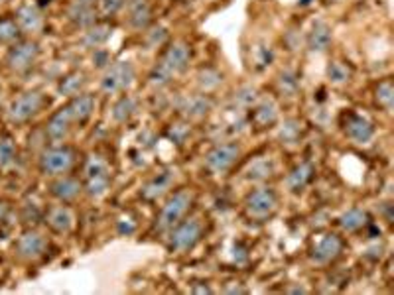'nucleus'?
<instances>
[{
  "label": "nucleus",
  "instance_id": "13",
  "mask_svg": "<svg viewBox=\"0 0 394 295\" xmlns=\"http://www.w3.org/2000/svg\"><path fill=\"white\" fill-rule=\"evenodd\" d=\"M47 240L36 231H26L16 242V252L24 260H38L46 254Z\"/></svg>",
  "mask_w": 394,
  "mask_h": 295
},
{
  "label": "nucleus",
  "instance_id": "7",
  "mask_svg": "<svg viewBox=\"0 0 394 295\" xmlns=\"http://www.w3.org/2000/svg\"><path fill=\"white\" fill-rule=\"evenodd\" d=\"M110 185V170L99 155H91L85 166V191L91 197H103Z\"/></svg>",
  "mask_w": 394,
  "mask_h": 295
},
{
  "label": "nucleus",
  "instance_id": "33",
  "mask_svg": "<svg viewBox=\"0 0 394 295\" xmlns=\"http://www.w3.org/2000/svg\"><path fill=\"white\" fill-rule=\"evenodd\" d=\"M197 83H199L201 91L209 93V91H215L221 83H223V75H221L217 69L207 67V69H201V71H199V75H197Z\"/></svg>",
  "mask_w": 394,
  "mask_h": 295
},
{
  "label": "nucleus",
  "instance_id": "44",
  "mask_svg": "<svg viewBox=\"0 0 394 295\" xmlns=\"http://www.w3.org/2000/svg\"><path fill=\"white\" fill-rule=\"evenodd\" d=\"M225 292H227V294H247V290H245V287H238V285H236V287H227Z\"/></svg>",
  "mask_w": 394,
  "mask_h": 295
},
{
  "label": "nucleus",
  "instance_id": "15",
  "mask_svg": "<svg viewBox=\"0 0 394 295\" xmlns=\"http://www.w3.org/2000/svg\"><path fill=\"white\" fill-rule=\"evenodd\" d=\"M73 116H71V112L67 109V105L60 109L49 120H47L46 126V136L51 142H63L67 136H69V132H71V128H73Z\"/></svg>",
  "mask_w": 394,
  "mask_h": 295
},
{
  "label": "nucleus",
  "instance_id": "43",
  "mask_svg": "<svg viewBox=\"0 0 394 295\" xmlns=\"http://www.w3.org/2000/svg\"><path fill=\"white\" fill-rule=\"evenodd\" d=\"M93 62L97 63V67H105V65L109 63V57H107V51H103V49H95ZM107 67H109V65H107Z\"/></svg>",
  "mask_w": 394,
  "mask_h": 295
},
{
  "label": "nucleus",
  "instance_id": "17",
  "mask_svg": "<svg viewBox=\"0 0 394 295\" xmlns=\"http://www.w3.org/2000/svg\"><path fill=\"white\" fill-rule=\"evenodd\" d=\"M83 191V185L77 177H69V175H60L51 185L49 193L60 203H71L79 197V193Z\"/></svg>",
  "mask_w": 394,
  "mask_h": 295
},
{
  "label": "nucleus",
  "instance_id": "16",
  "mask_svg": "<svg viewBox=\"0 0 394 295\" xmlns=\"http://www.w3.org/2000/svg\"><path fill=\"white\" fill-rule=\"evenodd\" d=\"M333 42V31L331 26L323 20H317L312 24V28L308 31V38H306V44L308 49L314 51V53H321V51H328Z\"/></svg>",
  "mask_w": 394,
  "mask_h": 295
},
{
  "label": "nucleus",
  "instance_id": "20",
  "mask_svg": "<svg viewBox=\"0 0 394 295\" xmlns=\"http://www.w3.org/2000/svg\"><path fill=\"white\" fill-rule=\"evenodd\" d=\"M67 20L77 26V28H91L93 24H97V16L99 12L95 10V4H81V2H71L65 10Z\"/></svg>",
  "mask_w": 394,
  "mask_h": 295
},
{
  "label": "nucleus",
  "instance_id": "19",
  "mask_svg": "<svg viewBox=\"0 0 394 295\" xmlns=\"http://www.w3.org/2000/svg\"><path fill=\"white\" fill-rule=\"evenodd\" d=\"M213 109V101L209 94H191L186 97L180 105V110L184 112V116H188L191 120H201Z\"/></svg>",
  "mask_w": 394,
  "mask_h": 295
},
{
  "label": "nucleus",
  "instance_id": "40",
  "mask_svg": "<svg viewBox=\"0 0 394 295\" xmlns=\"http://www.w3.org/2000/svg\"><path fill=\"white\" fill-rule=\"evenodd\" d=\"M168 40V30L164 26H156V28H150L144 36V42L148 49H154V47L164 46V42Z\"/></svg>",
  "mask_w": 394,
  "mask_h": 295
},
{
  "label": "nucleus",
  "instance_id": "30",
  "mask_svg": "<svg viewBox=\"0 0 394 295\" xmlns=\"http://www.w3.org/2000/svg\"><path fill=\"white\" fill-rule=\"evenodd\" d=\"M276 85L284 97H296L299 91V75L294 69H284L276 79Z\"/></svg>",
  "mask_w": 394,
  "mask_h": 295
},
{
  "label": "nucleus",
  "instance_id": "22",
  "mask_svg": "<svg viewBox=\"0 0 394 295\" xmlns=\"http://www.w3.org/2000/svg\"><path fill=\"white\" fill-rule=\"evenodd\" d=\"M314 175H315L314 164H310V162H301V164H298L296 168H292V171L288 173V177H286V185H288V189H290L292 193H299V191H304V187H308L312 183Z\"/></svg>",
  "mask_w": 394,
  "mask_h": 295
},
{
  "label": "nucleus",
  "instance_id": "28",
  "mask_svg": "<svg viewBox=\"0 0 394 295\" xmlns=\"http://www.w3.org/2000/svg\"><path fill=\"white\" fill-rule=\"evenodd\" d=\"M136 110H138L136 101H134L130 94H123V97L114 103V107H112V118L123 125V123H128V120L136 114Z\"/></svg>",
  "mask_w": 394,
  "mask_h": 295
},
{
  "label": "nucleus",
  "instance_id": "45",
  "mask_svg": "<svg viewBox=\"0 0 394 295\" xmlns=\"http://www.w3.org/2000/svg\"><path fill=\"white\" fill-rule=\"evenodd\" d=\"M73 2H81V4H95L97 0H73Z\"/></svg>",
  "mask_w": 394,
  "mask_h": 295
},
{
  "label": "nucleus",
  "instance_id": "5",
  "mask_svg": "<svg viewBox=\"0 0 394 295\" xmlns=\"http://www.w3.org/2000/svg\"><path fill=\"white\" fill-rule=\"evenodd\" d=\"M278 209V195L270 187H258L245 199V213L254 220H267Z\"/></svg>",
  "mask_w": 394,
  "mask_h": 295
},
{
  "label": "nucleus",
  "instance_id": "3",
  "mask_svg": "<svg viewBox=\"0 0 394 295\" xmlns=\"http://www.w3.org/2000/svg\"><path fill=\"white\" fill-rule=\"evenodd\" d=\"M75 166V152L69 146H53L40 155V171L49 177H60L69 173Z\"/></svg>",
  "mask_w": 394,
  "mask_h": 295
},
{
  "label": "nucleus",
  "instance_id": "9",
  "mask_svg": "<svg viewBox=\"0 0 394 295\" xmlns=\"http://www.w3.org/2000/svg\"><path fill=\"white\" fill-rule=\"evenodd\" d=\"M38 55H40V47H38L36 42H30V40L16 42L10 47L8 55H6V65L16 73H24L36 63Z\"/></svg>",
  "mask_w": 394,
  "mask_h": 295
},
{
  "label": "nucleus",
  "instance_id": "34",
  "mask_svg": "<svg viewBox=\"0 0 394 295\" xmlns=\"http://www.w3.org/2000/svg\"><path fill=\"white\" fill-rule=\"evenodd\" d=\"M272 171H274V164L267 159V157H260V159H254L251 164V168H249V179H254V181H262V179H267L272 175Z\"/></svg>",
  "mask_w": 394,
  "mask_h": 295
},
{
  "label": "nucleus",
  "instance_id": "26",
  "mask_svg": "<svg viewBox=\"0 0 394 295\" xmlns=\"http://www.w3.org/2000/svg\"><path fill=\"white\" fill-rule=\"evenodd\" d=\"M369 222H371L369 213H367L365 209H359V207L349 209V211H345V213L339 217V225H341V229L347 231V233H357V231L365 229Z\"/></svg>",
  "mask_w": 394,
  "mask_h": 295
},
{
  "label": "nucleus",
  "instance_id": "38",
  "mask_svg": "<svg viewBox=\"0 0 394 295\" xmlns=\"http://www.w3.org/2000/svg\"><path fill=\"white\" fill-rule=\"evenodd\" d=\"M256 101H258V91L254 87H251V85L241 87L235 93V97H233V103L238 105V107H252Z\"/></svg>",
  "mask_w": 394,
  "mask_h": 295
},
{
  "label": "nucleus",
  "instance_id": "25",
  "mask_svg": "<svg viewBox=\"0 0 394 295\" xmlns=\"http://www.w3.org/2000/svg\"><path fill=\"white\" fill-rule=\"evenodd\" d=\"M172 183H173L172 171H162V173H158L156 177H152V179L144 185V189H142V197L154 201L158 197H162V195L170 189Z\"/></svg>",
  "mask_w": 394,
  "mask_h": 295
},
{
  "label": "nucleus",
  "instance_id": "23",
  "mask_svg": "<svg viewBox=\"0 0 394 295\" xmlns=\"http://www.w3.org/2000/svg\"><path fill=\"white\" fill-rule=\"evenodd\" d=\"M67 109L73 116V123L75 125H85L95 110V97L93 94L81 93L77 97H71V103L67 105Z\"/></svg>",
  "mask_w": 394,
  "mask_h": 295
},
{
  "label": "nucleus",
  "instance_id": "41",
  "mask_svg": "<svg viewBox=\"0 0 394 295\" xmlns=\"http://www.w3.org/2000/svg\"><path fill=\"white\" fill-rule=\"evenodd\" d=\"M99 2V14L103 18H112L114 14H119L125 8L126 0H97Z\"/></svg>",
  "mask_w": 394,
  "mask_h": 295
},
{
  "label": "nucleus",
  "instance_id": "14",
  "mask_svg": "<svg viewBox=\"0 0 394 295\" xmlns=\"http://www.w3.org/2000/svg\"><path fill=\"white\" fill-rule=\"evenodd\" d=\"M126 14H128V24L136 31L148 30L152 24V0H126Z\"/></svg>",
  "mask_w": 394,
  "mask_h": 295
},
{
  "label": "nucleus",
  "instance_id": "36",
  "mask_svg": "<svg viewBox=\"0 0 394 295\" xmlns=\"http://www.w3.org/2000/svg\"><path fill=\"white\" fill-rule=\"evenodd\" d=\"M301 136V123L296 118H290L286 120L280 128V140L284 144H296Z\"/></svg>",
  "mask_w": 394,
  "mask_h": 295
},
{
  "label": "nucleus",
  "instance_id": "8",
  "mask_svg": "<svg viewBox=\"0 0 394 295\" xmlns=\"http://www.w3.org/2000/svg\"><path fill=\"white\" fill-rule=\"evenodd\" d=\"M44 105H46L44 94L38 93V91H28V93L20 94L18 99L12 101V105L8 109V116L12 123L22 125V123H28L30 118H34L40 110L44 109Z\"/></svg>",
  "mask_w": 394,
  "mask_h": 295
},
{
  "label": "nucleus",
  "instance_id": "37",
  "mask_svg": "<svg viewBox=\"0 0 394 295\" xmlns=\"http://www.w3.org/2000/svg\"><path fill=\"white\" fill-rule=\"evenodd\" d=\"M16 146L10 138H0V170H6L14 164Z\"/></svg>",
  "mask_w": 394,
  "mask_h": 295
},
{
  "label": "nucleus",
  "instance_id": "42",
  "mask_svg": "<svg viewBox=\"0 0 394 295\" xmlns=\"http://www.w3.org/2000/svg\"><path fill=\"white\" fill-rule=\"evenodd\" d=\"M188 136H189V126L188 125H175L172 130H170V138H172L175 144H184Z\"/></svg>",
  "mask_w": 394,
  "mask_h": 295
},
{
  "label": "nucleus",
  "instance_id": "1",
  "mask_svg": "<svg viewBox=\"0 0 394 295\" xmlns=\"http://www.w3.org/2000/svg\"><path fill=\"white\" fill-rule=\"evenodd\" d=\"M204 236V222L197 217L182 218L177 225H173L170 229V238H168V246L172 252L184 254L195 248V244L201 240Z\"/></svg>",
  "mask_w": 394,
  "mask_h": 295
},
{
  "label": "nucleus",
  "instance_id": "29",
  "mask_svg": "<svg viewBox=\"0 0 394 295\" xmlns=\"http://www.w3.org/2000/svg\"><path fill=\"white\" fill-rule=\"evenodd\" d=\"M85 85H87V75L81 71H73L60 83V93L65 97H77L83 93Z\"/></svg>",
  "mask_w": 394,
  "mask_h": 295
},
{
  "label": "nucleus",
  "instance_id": "27",
  "mask_svg": "<svg viewBox=\"0 0 394 295\" xmlns=\"http://www.w3.org/2000/svg\"><path fill=\"white\" fill-rule=\"evenodd\" d=\"M110 36H112V26L110 24H93L91 28H87V31H85L83 44L87 47L99 49L103 44H107Z\"/></svg>",
  "mask_w": 394,
  "mask_h": 295
},
{
  "label": "nucleus",
  "instance_id": "46",
  "mask_svg": "<svg viewBox=\"0 0 394 295\" xmlns=\"http://www.w3.org/2000/svg\"><path fill=\"white\" fill-rule=\"evenodd\" d=\"M312 0H301V4H310Z\"/></svg>",
  "mask_w": 394,
  "mask_h": 295
},
{
  "label": "nucleus",
  "instance_id": "11",
  "mask_svg": "<svg viewBox=\"0 0 394 295\" xmlns=\"http://www.w3.org/2000/svg\"><path fill=\"white\" fill-rule=\"evenodd\" d=\"M343 252V240L337 234H325L323 238H319L312 246L310 258L315 264H330L333 260L339 258V254Z\"/></svg>",
  "mask_w": 394,
  "mask_h": 295
},
{
  "label": "nucleus",
  "instance_id": "6",
  "mask_svg": "<svg viewBox=\"0 0 394 295\" xmlns=\"http://www.w3.org/2000/svg\"><path fill=\"white\" fill-rule=\"evenodd\" d=\"M243 154V148L236 144V142H223V144H217L213 146L207 155H205V168L215 173V175H221L225 171H229L236 164V159Z\"/></svg>",
  "mask_w": 394,
  "mask_h": 295
},
{
  "label": "nucleus",
  "instance_id": "18",
  "mask_svg": "<svg viewBox=\"0 0 394 295\" xmlns=\"http://www.w3.org/2000/svg\"><path fill=\"white\" fill-rule=\"evenodd\" d=\"M16 24L20 31H26V34H38V31L44 28V16L40 12L38 6L34 4H24L16 10Z\"/></svg>",
  "mask_w": 394,
  "mask_h": 295
},
{
  "label": "nucleus",
  "instance_id": "32",
  "mask_svg": "<svg viewBox=\"0 0 394 295\" xmlns=\"http://www.w3.org/2000/svg\"><path fill=\"white\" fill-rule=\"evenodd\" d=\"M375 99H377V105L380 109H384L386 112H391L393 110L394 105V87H393V81H382L380 85L377 87V91H375Z\"/></svg>",
  "mask_w": 394,
  "mask_h": 295
},
{
  "label": "nucleus",
  "instance_id": "2",
  "mask_svg": "<svg viewBox=\"0 0 394 295\" xmlns=\"http://www.w3.org/2000/svg\"><path fill=\"white\" fill-rule=\"evenodd\" d=\"M191 203H193V193L191 191H188V189L175 191L160 211V217H158L156 222L158 233H168L173 225H177L182 218L186 217Z\"/></svg>",
  "mask_w": 394,
  "mask_h": 295
},
{
  "label": "nucleus",
  "instance_id": "12",
  "mask_svg": "<svg viewBox=\"0 0 394 295\" xmlns=\"http://www.w3.org/2000/svg\"><path fill=\"white\" fill-rule=\"evenodd\" d=\"M343 132L351 142L367 144V142L373 140V136H375V126L369 118H365L361 114L349 112L345 116V123H343Z\"/></svg>",
  "mask_w": 394,
  "mask_h": 295
},
{
  "label": "nucleus",
  "instance_id": "35",
  "mask_svg": "<svg viewBox=\"0 0 394 295\" xmlns=\"http://www.w3.org/2000/svg\"><path fill=\"white\" fill-rule=\"evenodd\" d=\"M18 38H20V28H18L16 20L2 18L0 20V44H16Z\"/></svg>",
  "mask_w": 394,
  "mask_h": 295
},
{
  "label": "nucleus",
  "instance_id": "10",
  "mask_svg": "<svg viewBox=\"0 0 394 295\" xmlns=\"http://www.w3.org/2000/svg\"><path fill=\"white\" fill-rule=\"evenodd\" d=\"M189 60H191V47L186 42H182V40H175V42H172L170 46L166 47L160 63L172 75H180V73H184L189 67Z\"/></svg>",
  "mask_w": 394,
  "mask_h": 295
},
{
  "label": "nucleus",
  "instance_id": "4",
  "mask_svg": "<svg viewBox=\"0 0 394 295\" xmlns=\"http://www.w3.org/2000/svg\"><path fill=\"white\" fill-rule=\"evenodd\" d=\"M136 79V69L130 62H116L109 65L101 79V91L107 94H116L126 91Z\"/></svg>",
  "mask_w": 394,
  "mask_h": 295
},
{
  "label": "nucleus",
  "instance_id": "39",
  "mask_svg": "<svg viewBox=\"0 0 394 295\" xmlns=\"http://www.w3.org/2000/svg\"><path fill=\"white\" fill-rule=\"evenodd\" d=\"M172 73L162 65V63L158 62L156 65H154V69L150 71V83L154 85V87H158V89H162V87H166V85H170V81H172Z\"/></svg>",
  "mask_w": 394,
  "mask_h": 295
},
{
  "label": "nucleus",
  "instance_id": "24",
  "mask_svg": "<svg viewBox=\"0 0 394 295\" xmlns=\"http://www.w3.org/2000/svg\"><path fill=\"white\" fill-rule=\"evenodd\" d=\"M276 120H278V110H276V105L272 101H262L252 110L251 123L258 130L270 128L272 125H276Z\"/></svg>",
  "mask_w": 394,
  "mask_h": 295
},
{
  "label": "nucleus",
  "instance_id": "47",
  "mask_svg": "<svg viewBox=\"0 0 394 295\" xmlns=\"http://www.w3.org/2000/svg\"><path fill=\"white\" fill-rule=\"evenodd\" d=\"M2 2H4V0H0V4H2Z\"/></svg>",
  "mask_w": 394,
  "mask_h": 295
},
{
  "label": "nucleus",
  "instance_id": "31",
  "mask_svg": "<svg viewBox=\"0 0 394 295\" xmlns=\"http://www.w3.org/2000/svg\"><path fill=\"white\" fill-rule=\"evenodd\" d=\"M325 75L330 79L333 85H343L347 81H351L353 77V69L343 62H330L328 69H325Z\"/></svg>",
  "mask_w": 394,
  "mask_h": 295
},
{
  "label": "nucleus",
  "instance_id": "21",
  "mask_svg": "<svg viewBox=\"0 0 394 295\" xmlns=\"http://www.w3.org/2000/svg\"><path fill=\"white\" fill-rule=\"evenodd\" d=\"M73 220H75V218H73L71 209L65 207V205H56V207L47 209L46 225L53 233H69V231L73 229Z\"/></svg>",
  "mask_w": 394,
  "mask_h": 295
}]
</instances>
